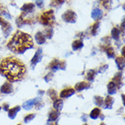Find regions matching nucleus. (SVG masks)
<instances>
[{
	"instance_id": "f257e3e1",
	"label": "nucleus",
	"mask_w": 125,
	"mask_h": 125,
	"mask_svg": "<svg viewBox=\"0 0 125 125\" xmlns=\"http://www.w3.org/2000/svg\"><path fill=\"white\" fill-rule=\"evenodd\" d=\"M0 73L9 81H18L24 77L26 67L19 59L10 57L4 59L0 63Z\"/></svg>"
},
{
	"instance_id": "f03ea898",
	"label": "nucleus",
	"mask_w": 125,
	"mask_h": 125,
	"mask_svg": "<svg viewBox=\"0 0 125 125\" xmlns=\"http://www.w3.org/2000/svg\"><path fill=\"white\" fill-rule=\"evenodd\" d=\"M8 49L16 53H24L27 49L33 48L31 37L24 32L18 31L7 44Z\"/></svg>"
},
{
	"instance_id": "7ed1b4c3",
	"label": "nucleus",
	"mask_w": 125,
	"mask_h": 125,
	"mask_svg": "<svg viewBox=\"0 0 125 125\" xmlns=\"http://www.w3.org/2000/svg\"><path fill=\"white\" fill-rule=\"evenodd\" d=\"M40 20H41V23L43 25H49L53 20H54V16H53V11L52 10H49L45 12V13H43L41 15V18H40Z\"/></svg>"
},
{
	"instance_id": "20e7f679",
	"label": "nucleus",
	"mask_w": 125,
	"mask_h": 125,
	"mask_svg": "<svg viewBox=\"0 0 125 125\" xmlns=\"http://www.w3.org/2000/svg\"><path fill=\"white\" fill-rule=\"evenodd\" d=\"M62 18L63 20L68 22V23H75L77 19V16L75 14V12H73L71 10H68L63 14Z\"/></svg>"
},
{
	"instance_id": "39448f33",
	"label": "nucleus",
	"mask_w": 125,
	"mask_h": 125,
	"mask_svg": "<svg viewBox=\"0 0 125 125\" xmlns=\"http://www.w3.org/2000/svg\"><path fill=\"white\" fill-rule=\"evenodd\" d=\"M0 26L3 28V31L5 33V36H8L9 32L11 31V26L9 25V23H7V21H5L3 18H0Z\"/></svg>"
},
{
	"instance_id": "423d86ee",
	"label": "nucleus",
	"mask_w": 125,
	"mask_h": 125,
	"mask_svg": "<svg viewBox=\"0 0 125 125\" xmlns=\"http://www.w3.org/2000/svg\"><path fill=\"white\" fill-rule=\"evenodd\" d=\"M0 90H1V92H2V93H5V94L11 93V92L13 91V87H12V84L9 83V82H6V83L4 84L3 86L1 87Z\"/></svg>"
},
{
	"instance_id": "0eeeda50",
	"label": "nucleus",
	"mask_w": 125,
	"mask_h": 125,
	"mask_svg": "<svg viewBox=\"0 0 125 125\" xmlns=\"http://www.w3.org/2000/svg\"><path fill=\"white\" fill-rule=\"evenodd\" d=\"M42 59V49H39L37 51V53L35 54V56L33 57V59L31 60V63H32V66H35L37 63H38Z\"/></svg>"
},
{
	"instance_id": "6e6552de",
	"label": "nucleus",
	"mask_w": 125,
	"mask_h": 125,
	"mask_svg": "<svg viewBox=\"0 0 125 125\" xmlns=\"http://www.w3.org/2000/svg\"><path fill=\"white\" fill-rule=\"evenodd\" d=\"M91 17L95 20L101 19V17H102V10L100 9V8H95V9H93L92 12H91Z\"/></svg>"
},
{
	"instance_id": "1a4fd4ad",
	"label": "nucleus",
	"mask_w": 125,
	"mask_h": 125,
	"mask_svg": "<svg viewBox=\"0 0 125 125\" xmlns=\"http://www.w3.org/2000/svg\"><path fill=\"white\" fill-rule=\"evenodd\" d=\"M72 94H74V90H73L72 88H68V89L63 90L62 91L60 92V97L68 98V97H70Z\"/></svg>"
},
{
	"instance_id": "9d476101",
	"label": "nucleus",
	"mask_w": 125,
	"mask_h": 125,
	"mask_svg": "<svg viewBox=\"0 0 125 125\" xmlns=\"http://www.w3.org/2000/svg\"><path fill=\"white\" fill-rule=\"evenodd\" d=\"M36 40H37V43L38 44H43L45 43V36L42 34L41 32H38L36 34Z\"/></svg>"
},
{
	"instance_id": "9b49d317",
	"label": "nucleus",
	"mask_w": 125,
	"mask_h": 125,
	"mask_svg": "<svg viewBox=\"0 0 125 125\" xmlns=\"http://www.w3.org/2000/svg\"><path fill=\"white\" fill-rule=\"evenodd\" d=\"M20 110V107L19 106H17L16 108H13V109H11L10 111H8V116H9V118L10 119H14L16 117V115L17 113L18 112V111Z\"/></svg>"
},
{
	"instance_id": "f8f14e48",
	"label": "nucleus",
	"mask_w": 125,
	"mask_h": 125,
	"mask_svg": "<svg viewBox=\"0 0 125 125\" xmlns=\"http://www.w3.org/2000/svg\"><path fill=\"white\" fill-rule=\"evenodd\" d=\"M36 101H37V100H30V101H27V102H25L24 104H23V108H24L25 110L28 111V110H30V109L36 104V103H34Z\"/></svg>"
},
{
	"instance_id": "ddd939ff",
	"label": "nucleus",
	"mask_w": 125,
	"mask_h": 125,
	"mask_svg": "<svg viewBox=\"0 0 125 125\" xmlns=\"http://www.w3.org/2000/svg\"><path fill=\"white\" fill-rule=\"evenodd\" d=\"M23 11H25V12H32V11L34 10V5L33 4H25L24 6L22 7V8H21Z\"/></svg>"
},
{
	"instance_id": "4468645a",
	"label": "nucleus",
	"mask_w": 125,
	"mask_h": 125,
	"mask_svg": "<svg viewBox=\"0 0 125 125\" xmlns=\"http://www.w3.org/2000/svg\"><path fill=\"white\" fill-rule=\"evenodd\" d=\"M108 90H109V93L110 94H114L116 92V90H117V87H116V85L113 81H111L109 83L108 85Z\"/></svg>"
},
{
	"instance_id": "2eb2a0df",
	"label": "nucleus",
	"mask_w": 125,
	"mask_h": 125,
	"mask_svg": "<svg viewBox=\"0 0 125 125\" xmlns=\"http://www.w3.org/2000/svg\"><path fill=\"white\" fill-rule=\"evenodd\" d=\"M59 111H52L50 112V114H49V122H54L56 121L57 119L59 118Z\"/></svg>"
},
{
	"instance_id": "dca6fc26",
	"label": "nucleus",
	"mask_w": 125,
	"mask_h": 125,
	"mask_svg": "<svg viewBox=\"0 0 125 125\" xmlns=\"http://www.w3.org/2000/svg\"><path fill=\"white\" fill-rule=\"evenodd\" d=\"M116 64L118 66L119 70H122L125 67V60L122 58H117L116 59Z\"/></svg>"
},
{
	"instance_id": "f3484780",
	"label": "nucleus",
	"mask_w": 125,
	"mask_h": 125,
	"mask_svg": "<svg viewBox=\"0 0 125 125\" xmlns=\"http://www.w3.org/2000/svg\"><path fill=\"white\" fill-rule=\"evenodd\" d=\"M87 88H89V84L87 83V82H80V83H78L76 85V87H75V89H76L77 90H84V89H87Z\"/></svg>"
},
{
	"instance_id": "a211bd4d",
	"label": "nucleus",
	"mask_w": 125,
	"mask_h": 125,
	"mask_svg": "<svg viewBox=\"0 0 125 125\" xmlns=\"http://www.w3.org/2000/svg\"><path fill=\"white\" fill-rule=\"evenodd\" d=\"M82 46H83L82 41H80V40H76V41L73 42L72 49H74V50H78V49H81V48H82Z\"/></svg>"
},
{
	"instance_id": "6ab92c4d",
	"label": "nucleus",
	"mask_w": 125,
	"mask_h": 125,
	"mask_svg": "<svg viewBox=\"0 0 125 125\" xmlns=\"http://www.w3.org/2000/svg\"><path fill=\"white\" fill-rule=\"evenodd\" d=\"M120 33H121V31H120L119 28H112V30H111V37L114 38V39H118L119 37H120Z\"/></svg>"
},
{
	"instance_id": "aec40b11",
	"label": "nucleus",
	"mask_w": 125,
	"mask_h": 125,
	"mask_svg": "<svg viewBox=\"0 0 125 125\" xmlns=\"http://www.w3.org/2000/svg\"><path fill=\"white\" fill-rule=\"evenodd\" d=\"M53 106H54V108H55L57 111H60L63 107V102L60 101V100H56V101H54Z\"/></svg>"
},
{
	"instance_id": "412c9836",
	"label": "nucleus",
	"mask_w": 125,
	"mask_h": 125,
	"mask_svg": "<svg viewBox=\"0 0 125 125\" xmlns=\"http://www.w3.org/2000/svg\"><path fill=\"white\" fill-rule=\"evenodd\" d=\"M50 68L52 69L53 70H57L59 69V61L58 59H55L54 61L50 63Z\"/></svg>"
},
{
	"instance_id": "4be33fe9",
	"label": "nucleus",
	"mask_w": 125,
	"mask_h": 125,
	"mask_svg": "<svg viewBox=\"0 0 125 125\" xmlns=\"http://www.w3.org/2000/svg\"><path fill=\"white\" fill-rule=\"evenodd\" d=\"M100 114H101V111L99 109H94L93 111H91V113H90V117L92 119H97Z\"/></svg>"
},
{
	"instance_id": "5701e85b",
	"label": "nucleus",
	"mask_w": 125,
	"mask_h": 125,
	"mask_svg": "<svg viewBox=\"0 0 125 125\" xmlns=\"http://www.w3.org/2000/svg\"><path fill=\"white\" fill-rule=\"evenodd\" d=\"M105 108H111L112 106V103H113V98L112 97H108L106 99V101H105Z\"/></svg>"
},
{
	"instance_id": "b1692460",
	"label": "nucleus",
	"mask_w": 125,
	"mask_h": 125,
	"mask_svg": "<svg viewBox=\"0 0 125 125\" xmlns=\"http://www.w3.org/2000/svg\"><path fill=\"white\" fill-rule=\"evenodd\" d=\"M99 28H100V23L99 22H97V23H95V24L93 25V27H92V35L95 36L98 34V29H99Z\"/></svg>"
},
{
	"instance_id": "393cba45",
	"label": "nucleus",
	"mask_w": 125,
	"mask_h": 125,
	"mask_svg": "<svg viewBox=\"0 0 125 125\" xmlns=\"http://www.w3.org/2000/svg\"><path fill=\"white\" fill-rule=\"evenodd\" d=\"M107 56H108V58H110V59L114 58L115 53H114V50H113L112 48H109V49H107Z\"/></svg>"
},
{
	"instance_id": "a878e982",
	"label": "nucleus",
	"mask_w": 125,
	"mask_h": 125,
	"mask_svg": "<svg viewBox=\"0 0 125 125\" xmlns=\"http://www.w3.org/2000/svg\"><path fill=\"white\" fill-rule=\"evenodd\" d=\"M94 77H95V71L94 70H90L89 72H88V75H87V78H88V80H93L94 79Z\"/></svg>"
},
{
	"instance_id": "bb28decb",
	"label": "nucleus",
	"mask_w": 125,
	"mask_h": 125,
	"mask_svg": "<svg viewBox=\"0 0 125 125\" xmlns=\"http://www.w3.org/2000/svg\"><path fill=\"white\" fill-rule=\"evenodd\" d=\"M94 101H95V103H96L97 105H102L103 104V100H102V98L99 97V96L94 98Z\"/></svg>"
},
{
	"instance_id": "cd10ccee",
	"label": "nucleus",
	"mask_w": 125,
	"mask_h": 125,
	"mask_svg": "<svg viewBox=\"0 0 125 125\" xmlns=\"http://www.w3.org/2000/svg\"><path fill=\"white\" fill-rule=\"evenodd\" d=\"M52 35H53V30H52V29H47V30H46L45 36L48 38H51Z\"/></svg>"
},
{
	"instance_id": "c85d7f7f",
	"label": "nucleus",
	"mask_w": 125,
	"mask_h": 125,
	"mask_svg": "<svg viewBox=\"0 0 125 125\" xmlns=\"http://www.w3.org/2000/svg\"><path fill=\"white\" fill-rule=\"evenodd\" d=\"M35 117V114H29V115H27L26 116V118H25V122H30L31 120H33Z\"/></svg>"
},
{
	"instance_id": "c756f323",
	"label": "nucleus",
	"mask_w": 125,
	"mask_h": 125,
	"mask_svg": "<svg viewBox=\"0 0 125 125\" xmlns=\"http://www.w3.org/2000/svg\"><path fill=\"white\" fill-rule=\"evenodd\" d=\"M36 3H37V6H38V7H41L42 6H43V0H37Z\"/></svg>"
},
{
	"instance_id": "7c9ffc66",
	"label": "nucleus",
	"mask_w": 125,
	"mask_h": 125,
	"mask_svg": "<svg viewBox=\"0 0 125 125\" xmlns=\"http://www.w3.org/2000/svg\"><path fill=\"white\" fill-rule=\"evenodd\" d=\"M49 79H52V74H51V73H49V75H48L47 77H45L46 81H49Z\"/></svg>"
},
{
	"instance_id": "2f4dec72",
	"label": "nucleus",
	"mask_w": 125,
	"mask_h": 125,
	"mask_svg": "<svg viewBox=\"0 0 125 125\" xmlns=\"http://www.w3.org/2000/svg\"><path fill=\"white\" fill-rule=\"evenodd\" d=\"M122 30H123V31H125V18H124V19H123V20H122Z\"/></svg>"
},
{
	"instance_id": "473e14b6",
	"label": "nucleus",
	"mask_w": 125,
	"mask_h": 125,
	"mask_svg": "<svg viewBox=\"0 0 125 125\" xmlns=\"http://www.w3.org/2000/svg\"><path fill=\"white\" fill-rule=\"evenodd\" d=\"M3 108H4V110H5V111H7V110H8V104L6 103V104L3 106Z\"/></svg>"
},
{
	"instance_id": "72a5a7b5",
	"label": "nucleus",
	"mask_w": 125,
	"mask_h": 125,
	"mask_svg": "<svg viewBox=\"0 0 125 125\" xmlns=\"http://www.w3.org/2000/svg\"><path fill=\"white\" fill-rule=\"evenodd\" d=\"M122 56L125 58V46H124V48L122 49Z\"/></svg>"
},
{
	"instance_id": "f704fd0d",
	"label": "nucleus",
	"mask_w": 125,
	"mask_h": 125,
	"mask_svg": "<svg viewBox=\"0 0 125 125\" xmlns=\"http://www.w3.org/2000/svg\"><path fill=\"white\" fill-rule=\"evenodd\" d=\"M122 100H123V104L125 106V95H122Z\"/></svg>"
},
{
	"instance_id": "c9c22d12",
	"label": "nucleus",
	"mask_w": 125,
	"mask_h": 125,
	"mask_svg": "<svg viewBox=\"0 0 125 125\" xmlns=\"http://www.w3.org/2000/svg\"><path fill=\"white\" fill-rule=\"evenodd\" d=\"M56 1H57L58 3H63V2L65 1V0H56Z\"/></svg>"
},
{
	"instance_id": "e433bc0d",
	"label": "nucleus",
	"mask_w": 125,
	"mask_h": 125,
	"mask_svg": "<svg viewBox=\"0 0 125 125\" xmlns=\"http://www.w3.org/2000/svg\"><path fill=\"white\" fill-rule=\"evenodd\" d=\"M123 8H124V10H125V4L123 5Z\"/></svg>"
},
{
	"instance_id": "4c0bfd02",
	"label": "nucleus",
	"mask_w": 125,
	"mask_h": 125,
	"mask_svg": "<svg viewBox=\"0 0 125 125\" xmlns=\"http://www.w3.org/2000/svg\"><path fill=\"white\" fill-rule=\"evenodd\" d=\"M101 125H104V124H101Z\"/></svg>"
},
{
	"instance_id": "58836bf2",
	"label": "nucleus",
	"mask_w": 125,
	"mask_h": 125,
	"mask_svg": "<svg viewBox=\"0 0 125 125\" xmlns=\"http://www.w3.org/2000/svg\"><path fill=\"white\" fill-rule=\"evenodd\" d=\"M18 125H20V124H18Z\"/></svg>"
},
{
	"instance_id": "ea45409f",
	"label": "nucleus",
	"mask_w": 125,
	"mask_h": 125,
	"mask_svg": "<svg viewBox=\"0 0 125 125\" xmlns=\"http://www.w3.org/2000/svg\"><path fill=\"white\" fill-rule=\"evenodd\" d=\"M0 110H1V108H0Z\"/></svg>"
},
{
	"instance_id": "a19ab883",
	"label": "nucleus",
	"mask_w": 125,
	"mask_h": 125,
	"mask_svg": "<svg viewBox=\"0 0 125 125\" xmlns=\"http://www.w3.org/2000/svg\"><path fill=\"white\" fill-rule=\"evenodd\" d=\"M85 125H87V124H85Z\"/></svg>"
}]
</instances>
